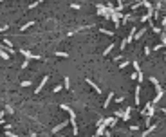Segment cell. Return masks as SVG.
<instances>
[{
    "label": "cell",
    "instance_id": "obj_1",
    "mask_svg": "<svg viewBox=\"0 0 166 137\" xmlns=\"http://www.w3.org/2000/svg\"><path fill=\"white\" fill-rule=\"evenodd\" d=\"M61 110H65V112H69V115H71V125H72V134L74 135H78V123H76V112L71 108V106H67V105H61Z\"/></svg>",
    "mask_w": 166,
    "mask_h": 137
},
{
    "label": "cell",
    "instance_id": "obj_2",
    "mask_svg": "<svg viewBox=\"0 0 166 137\" xmlns=\"http://www.w3.org/2000/svg\"><path fill=\"white\" fill-rule=\"evenodd\" d=\"M96 7H98V15H99V16H105L107 20L110 18V11H108V7H107V5H103V4H98Z\"/></svg>",
    "mask_w": 166,
    "mask_h": 137
},
{
    "label": "cell",
    "instance_id": "obj_3",
    "mask_svg": "<svg viewBox=\"0 0 166 137\" xmlns=\"http://www.w3.org/2000/svg\"><path fill=\"white\" fill-rule=\"evenodd\" d=\"M20 54H24L27 61H29V60H42L40 54H33V52H29V51H25V49H20Z\"/></svg>",
    "mask_w": 166,
    "mask_h": 137
},
{
    "label": "cell",
    "instance_id": "obj_4",
    "mask_svg": "<svg viewBox=\"0 0 166 137\" xmlns=\"http://www.w3.org/2000/svg\"><path fill=\"white\" fill-rule=\"evenodd\" d=\"M101 135H105V123H103V119L98 121V132H96V137H101Z\"/></svg>",
    "mask_w": 166,
    "mask_h": 137
},
{
    "label": "cell",
    "instance_id": "obj_5",
    "mask_svg": "<svg viewBox=\"0 0 166 137\" xmlns=\"http://www.w3.org/2000/svg\"><path fill=\"white\" fill-rule=\"evenodd\" d=\"M47 81H49V76H43V79L40 81V85H38V87H36V90H34L36 94H40V90L43 88V87H45V83H47Z\"/></svg>",
    "mask_w": 166,
    "mask_h": 137
},
{
    "label": "cell",
    "instance_id": "obj_6",
    "mask_svg": "<svg viewBox=\"0 0 166 137\" xmlns=\"http://www.w3.org/2000/svg\"><path fill=\"white\" fill-rule=\"evenodd\" d=\"M67 125H69V121H63V123H60L58 126H54V128H52V134H58V132H60V130H63Z\"/></svg>",
    "mask_w": 166,
    "mask_h": 137
},
{
    "label": "cell",
    "instance_id": "obj_7",
    "mask_svg": "<svg viewBox=\"0 0 166 137\" xmlns=\"http://www.w3.org/2000/svg\"><path fill=\"white\" fill-rule=\"evenodd\" d=\"M103 123H105V126H114L116 125V117H107V119H103Z\"/></svg>",
    "mask_w": 166,
    "mask_h": 137
},
{
    "label": "cell",
    "instance_id": "obj_8",
    "mask_svg": "<svg viewBox=\"0 0 166 137\" xmlns=\"http://www.w3.org/2000/svg\"><path fill=\"white\" fill-rule=\"evenodd\" d=\"M112 99H114V92H110V94L107 96V99H105V103H103V108H108V105H110Z\"/></svg>",
    "mask_w": 166,
    "mask_h": 137
},
{
    "label": "cell",
    "instance_id": "obj_9",
    "mask_svg": "<svg viewBox=\"0 0 166 137\" xmlns=\"http://www.w3.org/2000/svg\"><path fill=\"white\" fill-rule=\"evenodd\" d=\"M130 114H132V108L128 106V108L123 112V117H121V119H123V121H128V119H130Z\"/></svg>",
    "mask_w": 166,
    "mask_h": 137
},
{
    "label": "cell",
    "instance_id": "obj_10",
    "mask_svg": "<svg viewBox=\"0 0 166 137\" xmlns=\"http://www.w3.org/2000/svg\"><path fill=\"white\" fill-rule=\"evenodd\" d=\"M87 83H88V85H90V87H92V88H94V90H96L98 94H101V88H99V87H98V85H96V83H94L92 79H87Z\"/></svg>",
    "mask_w": 166,
    "mask_h": 137
},
{
    "label": "cell",
    "instance_id": "obj_11",
    "mask_svg": "<svg viewBox=\"0 0 166 137\" xmlns=\"http://www.w3.org/2000/svg\"><path fill=\"white\" fill-rule=\"evenodd\" d=\"M139 96H141V87H135V98H134L135 99V105H139V101H141Z\"/></svg>",
    "mask_w": 166,
    "mask_h": 137
},
{
    "label": "cell",
    "instance_id": "obj_12",
    "mask_svg": "<svg viewBox=\"0 0 166 137\" xmlns=\"http://www.w3.org/2000/svg\"><path fill=\"white\" fill-rule=\"evenodd\" d=\"M157 126H159V125H152V126H148V130H144V132H143V137H146L148 134H150V132H154Z\"/></svg>",
    "mask_w": 166,
    "mask_h": 137
},
{
    "label": "cell",
    "instance_id": "obj_13",
    "mask_svg": "<svg viewBox=\"0 0 166 137\" xmlns=\"http://www.w3.org/2000/svg\"><path fill=\"white\" fill-rule=\"evenodd\" d=\"M0 58H2V60H9V52H7L5 49H0Z\"/></svg>",
    "mask_w": 166,
    "mask_h": 137
},
{
    "label": "cell",
    "instance_id": "obj_14",
    "mask_svg": "<svg viewBox=\"0 0 166 137\" xmlns=\"http://www.w3.org/2000/svg\"><path fill=\"white\" fill-rule=\"evenodd\" d=\"M144 33H146V27H144V29H141V31H137V33H135V36H134V38H135V40H139V38H141V36H144Z\"/></svg>",
    "mask_w": 166,
    "mask_h": 137
},
{
    "label": "cell",
    "instance_id": "obj_15",
    "mask_svg": "<svg viewBox=\"0 0 166 137\" xmlns=\"http://www.w3.org/2000/svg\"><path fill=\"white\" fill-rule=\"evenodd\" d=\"M31 25H34V22H27L25 25H22V27H20V31H25V29H29Z\"/></svg>",
    "mask_w": 166,
    "mask_h": 137
},
{
    "label": "cell",
    "instance_id": "obj_16",
    "mask_svg": "<svg viewBox=\"0 0 166 137\" xmlns=\"http://www.w3.org/2000/svg\"><path fill=\"white\" fill-rule=\"evenodd\" d=\"M112 49H114V43H110V45H108V47L103 51V54H105V56H107V54H110V51H112Z\"/></svg>",
    "mask_w": 166,
    "mask_h": 137
},
{
    "label": "cell",
    "instance_id": "obj_17",
    "mask_svg": "<svg viewBox=\"0 0 166 137\" xmlns=\"http://www.w3.org/2000/svg\"><path fill=\"white\" fill-rule=\"evenodd\" d=\"M56 56H58V58H67L69 54H67V52H63V51H58V52H56Z\"/></svg>",
    "mask_w": 166,
    "mask_h": 137
},
{
    "label": "cell",
    "instance_id": "obj_18",
    "mask_svg": "<svg viewBox=\"0 0 166 137\" xmlns=\"http://www.w3.org/2000/svg\"><path fill=\"white\" fill-rule=\"evenodd\" d=\"M63 87H65V88H71V81H69V78L63 79Z\"/></svg>",
    "mask_w": 166,
    "mask_h": 137
},
{
    "label": "cell",
    "instance_id": "obj_19",
    "mask_svg": "<svg viewBox=\"0 0 166 137\" xmlns=\"http://www.w3.org/2000/svg\"><path fill=\"white\" fill-rule=\"evenodd\" d=\"M99 31H101L103 34H107V36H112V34H114L112 31H107V29H99Z\"/></svg>",
    "mask_w": 166,
    "mask_h": 137
},
{
    "label": "cell",
    "instance_id": "obj_20",
    "mask_svg": "<svg viewBox=\"0 0 166 137\" xmlns=\"http://www.w3.org/2000/svg\"><path fill=\"white\" fill-rule=\"evenodd\" d=\"M5 137H16V134H13L11 130H5Z\"/></svg>",
    "mask_w": 166,
    "mask_h": 137
},
{
    "label": "cell",
    "instance_id": "obj_21",
    "mask_svg": "<svg viewBox=\"0 0 166 137\" xmlns=\"http://www.w3.org/2000/svg\"><path fill=\"white\" fill-rule=\"evenodd\" d=\"M20 85H22V87H31V81H29V79H25V81H22Z\"/></svg>",
    "mask_w": 166,
    "mask_h": 137
},
{
    "label": "cell",
    "instance_id": "obj_22",
    "mask_svg": "<svg viewBox=\"0 0 166 137\" xmlns=\"http://www.w3.org/2000/svg\"><path fill=\"white\" fill-rule=\"evenodd\" d=\"M144 79V76H143V72H137V81H143Z\"/></svg>",
    "mask_w": 166,
    "mask_h": 137
},
{
    "label": "cell",
    "instance_id": "obj_23",
    "mask_svg": "<svg viewBox=\"0 0 166 137\" xmlns=\"http://www.w3.org/2000/svg\"><path fill=\"white\" fill-rule=\"evenodd\" d=\"M60 90H61V85H56V87H54V90H52V92H54V94H58V92H60Z\"/></svg>",
    "mask_w": 166,
    "mask_h": 137
},
{
    "label": "cell",
    "instance_id": "obj_24",
    "mask_svg": "<svg viewBox=\"0 0 166 137\" xmlns=\"http://www.w3.org/2000/svg\"><path fill=\"white\" fill-rule=\"evenodd\" d=\"M134 68H135V72H141V68H139V63H137V61H134Z\"/></svg>",
    "mask_w": 166,
    "mask_h": 137
},
{
    "label": "cell",
    "instance_id": "obj_25",
    "mask_svg": "<svg viewBox=\"0 0 166 137\" xmlns=\"http://www.w3.org/2000/svg\"><path fill=\"white\" fill-rule=\"evenodd\" d=\"M163 47H164V45H163V43H157V45H155V47H154V51H159V49H163Z\"/></svg>",
    "mask_w": 166,
    "mask_h": 137
},
{
    "label": "cell",
    "instance_id": "obj_26",
    "mask_svg": "<svg viewBox=\"0 0 166 137\" xmlns=\"http://www.w3.org/2000/svg\"><path fill=\"white\" fill-rule=\"evenodd\" d=\"M144 54L150 56V47H148V45H144Z\"/></svg>",
    "mask_w": 166,
    "mask_h": 137
},
{
    "label": "cell",
    "instance_id": "obj_27",
    "mask_svg": "<svg viewBox=\"0 0 166 137\" xmlns=\"http://www.w3.org/2000/svg\"><path fill=\"white\" fill-rule=\"evenodd\" d=\"M5 112H7V114H13V106L7 105V106H5Z\"/></svg>",
    "mask_w": 166,
    "mask_h": 137
},
{
    "label": "cell",
    "instance_id": "obj_28",
    "mask_svg": "<svg viewBox=\"0 0 166 137\" xmlns=\"http://www.w3.org/2000/svg\"><path fill=\"white\" fill-rule=\"evenodd\" d=\"M152 31H154V33H157V34H159V33H161V27H155V25H154V27H152Z\"/></svg>",
    "mask_w": 166,
    "mask_h": 137
},
{
    "label": "cell",
    "instance_id": "obj_29",
    "mask_svg": "<svg viewBox=\"0 0 166 137\" xmlns=\"http://www.w3.org/2000/svg\"><path fill=\"white\" fill-rule=\"evenodd\" d=\"M126 45H128V42H126V40H123V42H121V51H123Z\"/></svg>",
    "mask_w": 166,
    "mask_h": 137
},
{
    "label": "cell",
    "instance_id": "obj_30",
    "mask_svg": "<svg viewBox=\"0 0 166 137\" xmlns=\"http://www.w3.org/2000/svg\"><path fill=\"white\" fill-rule=\"evenodd\" d=\"M71 7H74V9H80V7H81V5H80V4H76V2H74V4H71Z\"/></svg>",
    "mask_w": 166,
    "mask_h": 137
},
{
    "label": "cell",
    "instance_id": "obj_31",
    "mask_svg": "<svg viewBox=\"0 0 166 137\" xmlns=\"http://www.w3.org/2000/svg\"><path fill=\"white\" fill-rule=\"evenodd\" d=\"M7 27H9V25H0V33H4V31H7Z\"/></svg>",
    "mask_w": 166,
    "mask_h": 137
},
{
    "label": "cell",
    "instance_id": "obj_32",
    "mask_svg": "<svg viewBox=\"0 0 166 137\" xmlns=\"http://www.w3.org/2000/svg\"><path fill=\"white\" fill-rule=\"evenodd\" d=\"M128 63H130V61H123V63L119 65V68H125V67H126V65H128Z\"/></svg>",
    "mask_w": 166,
    "mask_h": 137
},
{
    "label": "cell",
    "instance_id": "obj_33",
    "mask_svg": "<svg viewBox=\"0 0 166 137\" xmlns=\"http://www.w3.org/2000/svg\"><path fill=\"white\" fill-rule=\"evenodd\" d=\"M163 45H166V34H163V42H161Z\"/></svg>",
    "mask_w": 166,
    "mask_h": 137
},
{
    "label": "cell",
    "instance_id": "obj_34",
    "mask_svg": "<svg viewBox=\"0 0 166 137\" xmlns=\"http://www.w3.org/2000/svg\"><path fill=\"white\" fill-rule=\"evenodd\" d=\"M105 135H107V137H112V134H110V132H105Z\"/></svg>",
    "mask_w": 166,
    "mask_h": 137
},
{
    "label": "cell",
    "instance_id": "obj_35",
    "mask_svg": "<svg viewBox=\"0 0 166 137\" xmlns=\"http://www.w3.org/2000/svg\"><path fill=\"white\" fill-rule=\"evenodd\" d=\"M163 25H166V16H164V18H163Z\"/></svg>",
    "mask_w": 166,
    "mask_h": 137
},
{
    "label": "cell",
    "instance_id": "obj_36",
    "mask_svg": "<svg viewBox=\"0 0 166 137\" xmlns=\"http://www.w3.org/2000/svg\"><path fill=\"white\" fill-rule=\"evenodd\" d=\"M2 117H4V112H2V110H0V119H2Z\"/></svg>",
    "mask_w": 166,
    "mask_h": 137
},
{
    "label": "cell",
    "instance_id": "obj_37",
    "mask_svg": "<svg viewBox=\"0 0 166 137\" xmlns=\"http://www.w3.org/2000/svg\"><path fill=\"white\" fill-rule=\"evenodd\" d=\"M29 137H36V134H34V132H33V134H31V135H29Z\"/></svg>",
    "mask_w": 166,
    "mask_h": 137
},
{
    "label": "cell",
    "instance_id": "obj_38",
    "mask_svg": "<svg viewBox=\"0 0 166 137\" xmlns=\"http://www.w3.org/2000/svg\"><path fill=\"white\" fill-rule=\"evenodd\" d=\"M161 112H164V114H166V108H163V110H161Z\"/></svg>",
    "mask_w": 166,
    "mask_h": 137
},
{
    "label": "cell",
    "instance_id": "obj_39",
    "mask_svg": "<svg viewBox=\"0 0 166 137\" xmlns=\"http://www.w3.org/2000/svg\"><path fill=\"white\" fill-rule=\"evenodd\" d=\"M2 123H4V119H0V125H2Z\"/></svg>",
    "mask_w": 166,
    "mask_h": 137
},
{
    "label": "cell",
    "instance_id": "obj_40",
    "mask_svg": "<svg viewBox=\"0 0 166 137\" xmlns=\"http://www.w3.org/2000/svg\"><path fill=\"white\" fill-rule=\"evenodd\" d=\"M71 137H72V135H71Z\"/></svg>",
    "mask_w": 166,
    "mask_h": 137
}]
</instances>
